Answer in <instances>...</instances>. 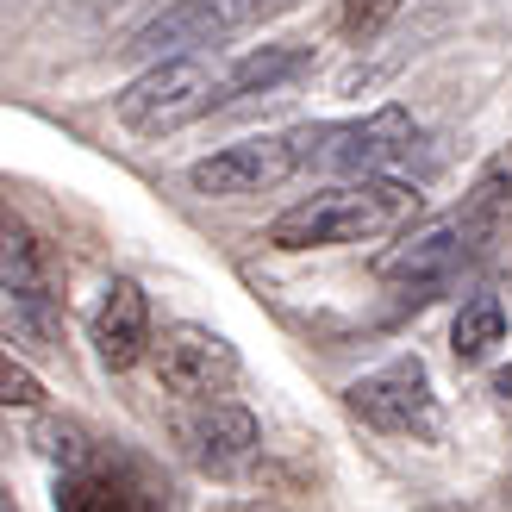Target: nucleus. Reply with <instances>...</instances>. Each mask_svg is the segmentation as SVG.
<instances>
[{
  "instance_id": "f257e3e1",
  "label": "nucleus",
  "mask_w": 512,
  "mask_h": 512,
  "mask_svg": "<svg viewBox=\"0 0 512 512\" xmlns=\"http://www.w3.org/2000/svg\"><path fill=\"white\" fill-rule=\"evenodd\" d=\"M425 194L400 175H356V182H331L319 194L294 200L288 213L269 219L275 250H338V244H369L413 232Z\"/></svg>"
},
{
  "instance_id": "f03ea898",
  "label": "nucleus",
  "mask_w": 512,
  "mask_h": 512,
  "mask_svg": "<svg viewBox=\"0 0 512 512\" xmlns=\"http://www.w3.org/2000/svg\"><path fill=\"white\" fill-rule=\"evenodd\" d=\"M219 82L225 69H213V57H163V63H144L132 82L113 94V119L125 125L132 138H169L182 125L219 113Z\"/></svg>"
},
{
  "instance_id": "7ed1b4c3",
  "label": "nucleus",
  "mask_w": 512,
  "mask_h": 512,
  "mask_svg": "<svg viewBox=\"0 0 512 512\" xmlns=\"http://www.w3.org/2000/svg\"><path fill=\"white\" fill-rule=\"evenodd\" d=\"M294 150H300V169H325V175H388L400 157H413L419 144V119L413 107H375L363 119H344V125H294Z\"/></svg>"
},
{
  "instance_id": "20e7f679",
  "label": "nucleus",
  "mask_w": 512,
  "mask_h": 512,
  "mask_svg": "<svg viewBox=\"0 0 512 512\" xmlns=\"http://www.w3.org/2000/svg\"><path fill=\"white\" fill-rule=\"evenodd\" d=\"M0 313H7V350H32L50 356L63 350V306H57V281H50V263L38 238L7 213L0 225Z\"/></svg>"
},
{
  "instance_id": "39448f33",
  "label": "nucleus",
  "mask_w": 512,
  "mask_h": 512,
  "mask_svg": "<svg viewBox=\"0 0 512 512\" xmlns=\"http://www.w3.org/2000/svg\"><path fill=\"white\" fill-rule=\"evenodd\" d=\"M488 238H494V225L469 207H456L444 219H425L381 256V281L406 288V300H431L444 281L463 275V263H475V256L488 250Z\"/></svg>"
},
{
  "instance_id": "423d86ee",
  "label": "nucleus",
  "mask_w": 512,
  "mask_h": 512,
  "mask_svg": "<svg viewBox=\"0 0 512 512\" xmlns=\"http://www.w3.org/2000/svg\"><path fill=\"white\" fill-rule=\"evenodd\" d=\"M344 406L369 431H388V438H431L438 431V394H431L425 356H394V363L369 369L363 381L344 388Z\"/></svg>"
},
{
  "instance_id": "0eeeda50",
  "label": "nucleus",
  "mask_w": 512,
  "mask_h": 512,
  "mask_svg": "<svg viewBox=\"0 0 512 512\" xmlns=\"http://www.w3.org/2000/svg\"><path fill=\"white\" fill-rule=\"evenodd\" d=\"M150 369H157V381H163L175 400H188V406H200V400H232L238 375H244L232 338H219L213 325H188V319L169 325L163 338L150 344Z\"/></svg>"
},
{
  "instance_id": "6e6552de",
  "label": "nucleus",
  "mask_w": 512,
  "mask_h": 512,
  "mask_svg": "<svg viewBox=\"0 0 512 512\" xmlns=\"http://www.w3.org/2000/svg\"><path fill=\"white\" fill-rule=\"evenodd\" d=\"M288 175H300V150H294L288 132H275V138H244V144L213 150L207 163L188 169V182H194V194H207V200H244V194L281 188Z\"/></svg>"
},
{
  "instance_id": "1a4fd4ad",
  "label": "nucleus",
  "mask_w": 512,
  "mask_h": 512,
  "mask_svg": "<svg viewBox=\"0 0 512 512\" xmlns=\"http://www.w3.org/2000/svg\"><path fill=\"white\" fill-rule=\"evenodd\" d=\"M182 450L200 475L238 481L256 463V450H263V425H256V413L238 400H200L182 419Z\"/></svg>"
},
{
  "instance_id": "9d476101",
  "label": "nucleus",
  "mask_w": 512,
  "mask_h": 512,
  "mask_svg": "<svg viewBox=\"0 0 512 512\" xmlns=\"http://www.w3.org/2000/svg\"><path fill=\"white\" fill-rule=\"evenodd\" d=\"M88 344H94V356L113 375L138 369L150 356V344H157V338H150V300H144V288L132 275H113L107 288H100L94 313H88Z\"/></svg>"
},
{
  "instance_id": "9b49d317",
  "label": "nucleus",
  "mask_w": 512,
  "mask_h": 512,
  "mask_svg": "<svg viewBox=\"0 0 512 512\" xmlns=\"http://www.w3.org/2000/svg\"><path fill=\"white\" fill-rule=\"evenodd\" d=\"M232 38V25L213 0H175L157 19H144L132 38H125V57H144V63H163V57H200L207 44Z\"/></svg>"
},
{
  "instance_id": "f8f14e48",
  "label": "nucleus",
  "mask_w": 512,
  "mask_h": 512,
  "mask_svg": "<svg viewBox=\"0 0 512 512\" xmlns=\"http://www.w3.org/2000/svg\"><path fill=\"white\" fill-rule=\"evenodd\" d=\"M57 512H144V506H138V488L113 463H100L94 450L75 444L69 469L57 475Z\"/></svg>"
},
{
  "instance_id": "ddd939ff",
  "label": "nucleus",
  "mask_w": 512,
  "mask_h": 512,
  "mask_svg": "<svg viewBox=\"0 0 512 512\" xmlns=\"http://www.w3.org/2000/svg\"><path fill=\"white\" fill-rule=\"evenodd\" d=\"M306 63H313V50H306L300 38H281V44H256V50H244V57L225 69V82H219V107H232V100H250V94H281Z\"/></svg>"
},
{
  "instance_id": "4468645a",
  "label": "nucleus",
  "mask_w": 512,
  "mask_h": 512,
  "mask_svg": "<svg viewBox=\"0 0 512 512\" xmlns=\"http://www.w3.org/2000/svg\"><path fill=\"white\" fill-rule=\"evenodd\" d=\"M500 344H506V306H500V294L475 288L463 306H456V319H450V356L463 369H475V363H488Z\"/></svg>"
},
{
  "instance_id": "2eb2a0df",
  "label": "nucleus",
  "mask_w": 512,
  "mask_h": 512,
  "mask_svg": "<svg viewBox=\"0 0 512 512\" xmlns=\"http://www.w3.org/2000/svg\"><path fill=\"white\" fill-rule=\"evenodd\" d=\"M463 207H469V213H481V219H488L494 232H500V219L512 213V144H506V150H494V157L481 163L475 188L463 194Z\"/></svg>"
},
{
  "instance_id": "dca6fc26",
  "label": "nucleus",
  "mask_w": 512,
  "mask_h": 512,
  "mask_svg": "<svg viewBox=\"0 0 512 512\" xmlns=\"http://www.w3.org/2000/svg\"><path fill=\"white\" fill-rule=\"evenodd\" d=\"M413 7V0H344V13H338V32L356 44V50H369L381 32H388V25Z\"/></svg>"
},
{
  "instance_id": "f3484780",
  "label": "nucleus",
  "mask_w": 512,
  "mask_h": 512,
  "mask_svg": "<svg viewBox=\"0 0 512 512\" xmlns=\"http://www.w3.org/2000/svg\"><path fill=\"white\" fill-rule=\"evenodd\" d=\"M0 400H7V406H25V413H32V406H44V388H38V375L25 369L13 350H7V363H0Z\"/></svg>"
},
{
  "instance_id": "a211bd4d",
  "label": "nucleus",
  "mask_w": 512,
  "mask_h": 512,
  "mask_svg": "<svg viewBox=\"0 0 512 512\" xmlns=\"http://www.w3.org/2000/svg\"><path fill=\"white\" fill-rule=\"evenodd\" d=\"M213 7L225 13V25H263V19H275V13H288V7H300V0H213Z\"/></svg>"
},
{
  "instance_id": "6ab92c4d",
  "label": "nucleus",
  "mask_w": 512,
  "mask_h": 512,
  "mask_svg": "<svg viewBox=\"0 0 512 512\" xmlns=\"http://www.w3.org/2000/svg\"><path fill=\"white\" fill-rule=\"evenodd\" d=\"M488 394H494V406H500V413H512V363H500V369H494Z\"/></svg>"
},
{
  "instance_id": "aec40b11",
  "label": "nucleus",
  "mask_w": 512,
  "mask_h": 512,
  "mask_svg": "<svg viewBox=\"0 0 512 512\" xmlns=\"http://www.w3.org/2000/svg\"><path fill=\"white\" fill-rule=\"evenodd\" d=\"M0 512H13V500H7V506H0Z\"/></svg>"
}]
</instances>
